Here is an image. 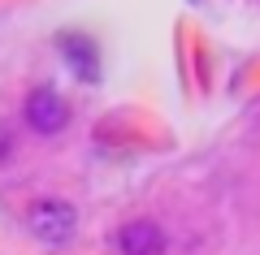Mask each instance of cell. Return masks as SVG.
<instances>
[{
    "instance_id": "cell-2",
    "label": "cell",
    "mask_w": 260,
    "mask_h": 255,
    "mask_svg": "<svg viewBox=\"0 0 260 255\" xmlns=\"http://www.w3.org/2000/svg\"><path fill=\"white\" fill-rule=\"evenodd\" d=\"M22 117H26V126L35 130V134L52 138V134H61V130L70 126V104H65L52 87H35V91L26 95V104H22Z\"/></svg>"
},
{
    "instance_id": "cell-1",
    "label": "cell",
    "mask_w": 260,
    "mask_h": 255,
    "mask_svg": "<svg viewBox=\"0 0 260 255\" xmlns=\"http://www.w3.org/2000/svg\"><path fill=\"white\" fill-rule=\"evenodd\" d=\"M26 229L44 246H65L74 238V229H78V216H74V208L61 203V199H39V203H30V212H26Z\"/></svg>"
},
{
    "instance_id": "cell-4",
    "label": "cell",
    "mask_w": 260,
    "mask_h": 255,
    "mask_svg": "<svg viewBox=\"0 0 260 255\" xmlns=\"http://www.w3.org/2000/svg\"><path fill=\"white\" fill-rule=\"evenodd\" d=\"M61 56L70 61V69L83 82H100V56H95V44L83 35H61Z\"/></svg>"
},
{
    "instance_id": "cell-3",
    "label": "cell",
    "mask_w": 260,
    "mask_h": 255,
    "mask_svg": "<svg viewBox=\"0 0 260 255\" xmlns=\"http://www.w3.org/2000/svg\"><path fill=\"white\" fill-rule=\"evenodd\" d=\"M121 255H165V229L156 221H126L117 229Z\"/></svg>"
},
{
    "instance_id": "cell-5",
    "label": "cell",
    "mask_w": 260,
    "mask_h": 255,
    "mask_svg": "<svg viewBox=\"0 0 260 255\" xmlns=\"http://www.w3.org/2000/svg\"><path fill=\"white\" fill-rule=\"evenodd\" d=\"M9 147H13V138H9V130L0 126V160H5V156H9Z\"/></svg>"
}]
</instances>
